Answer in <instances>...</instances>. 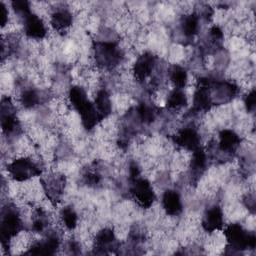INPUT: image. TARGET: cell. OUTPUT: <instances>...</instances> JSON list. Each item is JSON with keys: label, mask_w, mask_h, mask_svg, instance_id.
<instances>
[{"label": "cell", "mask_w": 256, "mask_h": 256, "mask_svg": "<svg viewBox=\"0 0 256 256\" xmlns=\"http://www.w3.org/2000/svg\"><path fill=\"white\" fill-rule=\"evenodd\" d=\"M224 235L228 245L233 250H245L254 248L256 245V237L253 233H248L238 224H230L224 230Z\"/></svg>", "instance_id": "6da1fadb"}, {"label": "cell", "mask_w": 256, "mask_h": 256, "mask_svg": "<svg viewBox=\"0 0 256 256\" xmlns=\"http://www.w3.org/2000/svg\"><path fill=\"white\" fill-rule=\"evenodd\" d=\"M96 62L104 68H113L121 60V52L116 44L98 42L95 46Z\"/></svg>", "instance_id": "7a4b0ae2"}, {"label": "cell", "mask_w": 256, "mask_h": 256, "mask_svg": "<svg viewBox=\"0 0 256 256\" xmlns=\"http://www.w3.org/2000/svg\"><path fill=\"white\" fill-rule=\"evenodd\" d=\"M131 180L130 193L132 197L142 208H149L155 200V193L150 183L139 176L132 178Z\"/></svg>", "instance_id": "3957f363"}, {"label": "cell", "mask_w": 256, "mask_h": 256, "mask_svg": "<svg viewBox=\"0 0 256 256\" xmlns=\"http://www.w3.org/2000/svg\"><path fill=\"white\" fill-rule=\"evenodd\" d=\"M10 176L16 181H25L31 177L41 174L39 167L28 158H20L14 160L7 167Z\"/></svg>", "instance_id": "277c9868"}, {"label": "cell", "mask_w": 256, "mask_h": 256, "mask_svg": "<svg viewBox=\"0 0 256 256\" xmlns=\"http://www.w3.org/2000/svg\"><path fill=\"white\" fill-rule=\"evenodd\" d=\"M22 229V222L17 211L13 208L6 209L1 218L0 232L2 244H5V241H8L11 237L15 236Z\"/></svg>", "instance_id": "5b68a950"}, {"label": "cell", "mask_w": 256, "mask_h": 256, "mask_svg": "<svg viewBox=\"0 0 256 256\" xmlns=\"http://www.w3.org/2000/svg\"><path fill=\"white\" fill-rule=\"evenodd\" d=\"M211 81L207 78H201L198 81L193 98V110L196 112L208 110L213 104L211 96Z\"/></svg>", "instance_id": "8992f818"}, {"label": "cell", "mask_w": 256, "mask_h": 256, "mask_svg": "<svg viewBox=\"0 0 256 256\" xmlns=\"http://www.w3.org/2000/svg\"><path fill=\"white\" fill-rule=\"evenodd\" d=\"M174 142L178 146L190 151H195L200 148L199 135L197 131L193 128H184L179 131L174 136Z\"/></svg>", "instance_id": "52a82bcc"}, {"label": "cell", "mask_w": 256, "mask_h": 256, "mask_svg": "<svg viewBox=\"0 0 256 256\" xmlns=\"http://www.w3.org/2000/svg\"><path fill=\"white\" fill-rule=\"evenodd\" d=\"M155 56L151 53H144L138 57L133 67L134 76L138 81L145 80L151 74L155 66Z\"/></svg>", "instance_id": "ba28073f"}, {"label": "cell", "mask_w": 256, "mask_h": 256, "mask_svg": "<svg viewBox=\"0 0 256 256\" xmlns=\"http://www.w3.org/2000/svg\"><path fill=\"white\" fill-rule=\"evenodd\" d=\"M223 226V213L221 208L213 206L209 208L202 219V227L206 232H214Z\"/></svg>", "instance_id": "9c48e42d"}, {"label": "cell", "mask_w": 256, "mask_h": 256, "mask_svg": "<svg viewBox=\"0 0 256 256\" xmlns=\"http://www.w3.org/2000/svg\"><path fill=\"white\" fill-rule=\"evenodd\" d=\"M24 19H25L24 30L28 37L41 39L46 35L45 25L43 24L42 20L38 16L34 14H30Z\"/></svg>", "instance_id": "30bf717a"}, {"label": "cell", "mask_w": 256, "mask_h": 256, "mask_svg": "<svg viewBox=\"0 0 256 256\" xmlns=\"http://www.w3.org/2000/svg\"><path fill=\"white\" fill-rule=\"evenodd\" d=\"M17 121L12 105L8 99H3L1 104V127L4 133H11L15 130Z\"/></svg>", "instance_id": "8fae6325"}, {"label": "cell", "mask_w": 256, "mask_h": 256, "mask_svg": "<svg viewBox=\"0 0 256 256\" xmlns=\"http://www.w3.org/2000/svg\"><path fill=\"white\" fill-rule=\"evenodd\" d=\"M44 190L48 198L52 202H58L62 193L64 186V178L62 176H54L53 178L49 177L47 180H42Z\"/></svg>", "instance_id": "7c38bea8"}, {"label": "cell", "mask_w": 256, "mask_h": 256, "mask_svg": "<svg viewBox=\"0 0 256 256\" xmlns=\"http://www.w3.org/2000/svg\"><path fill=\"white\" fill-rule=\"evenodd\" d=\"M163 209L169 215H178L182 211V203L179 194L173 190H167L162 197Z\"/></svg>", "instance_id": "4fadbf2b"}, {"label": "cell", "mask_w": 256, "mask_h": 256, "mask_svg": "<svg viewBox=\"0 0 256 256\" xmlns=\"http://www.w3.org/2000/svg\"><path fill=\"white\" fill-rule=\"evenodd\" d=\"M240 144L239 136L232 130H222L219 134V147L224 152H233Z\"/></svg>", "instance_id": "5bb4252c"}, {"label": "cell", "mask_w": 256, "mask_h": 256, "mask_svg": "<svg viewBox=\"0 0 256 256\" xmlns=\"http://www.w3.org/2000/svg\"><path fill=\"white\" fill-rule=\"evenodd\" d=\"M69 100L72 104L73 108L78 111L79 113L83 111L90 103V101L87 99L86 93L81 87L74 86L69 91Z\"/></svg>", "instance_id": "9a60e30c"}, {"label": "cell", "mask_w": 256, "mask_h": 256, "mask_svg": "<svg viewBox=\"0 0 256 256\" xmlns=\"http://www.w3.org/2000/svg\"><path fill=\"white\" fill-rule=\"evenodd\" d=\"M59 246V241L56 236H49L45 241L34 244L29 253L30 254H53Z\"/></svg>", "instance_id": "2e32d148"}, {"label": "cell", "mask_w": 256, "mask_h": 256, "mask_svg": "<svg viewBox=\"0 0 256 256\" xmlns=\"http://www.w3.org/2000/svg\"><path fill=\"white\" fill-rule=\"evenodd\" d=\"M94 106L102 120L104 118H106L111 113L112 105H111L110 97H109V94L105 90H100L97 93V96H96L95 102H94Z\"/></svg>", "instance_id": "e0dca14e"}, {"label": "cell", "mask_w": 256, "mask_h": 256, "mask_svg": "<svg viewBox=\"0 0 256 256\" xmlns=\"http://www.w3.org/2000/svg\"><path fill=\"white\" fill-rule=\"evenodd\" d=\"M115 240L116 239L112 230L103 229L97 234L95 238V247L105 252L106 250L112 249L114 247Z\"/></svg>", "instance_id": "ac0fdd59"}, {"label": "cell", "mask_w": 256, "mask_h": 256, "mask_svg": "<svg viewBox=\"0 0 256 256\" xmlns=\"http://www.w3.org/2000/svg\"><path fill=\"white\" fill-rule=\"evenodd\" d=\"M72 24V15L67 10H58L51 16V25L56 30H64Z\"/></svg>", "instance_id": "d6986e66"}, {"label": "cell", "mask_w": 256, "mask_h": 256, "mask_svg": "<svg viewBox=\"0 0 256 256\" xmlns=\"http://www.w3.org/2000/svg\"><path fill=\"white\" fill-rule=\"evenodd\" d=\"M169 77L171 82L174 84L176 89H181L185 86L187 82V72L186 70L178 65H174L169 72Z\"/></svg>", "instance_id": "ffe728a7"}, {"label": "cell", "mask_w": 256, "mask_h": 256, "mask_svg": "<svg viewBox=\"0 0 256 256\" xmlns=\"http://www.w3.org/2000/svg\"><path fill=\"white\" fill-rule=\"evenodd\" d=\"M181 30L184 35L191 37L196 34L198 30V17L195 14H190L182 18Z\"/></svg>", "instance_id": "44dd1931"}, {"label": "cell", "mask_w": 256, "mask_h": 256, "mask_svg": "<svg viewBox=\"0 0 256 256\" xmlns=\"http://www.w3.org/2000/svg\"><path fill=\"white\" fill-rule=\"evenodd\" d=\"M187 99L185 94L181 91V89L173 90L168 98H167V107L170 109H178L184 105H186Z\"/></svg>", "instance_id": "7402d4cb"}, {"label": "cell", "mask_w": 256, "mask_h": 256, "mask_svg": "<svg viewBox=\"0 0 256 256\" xmlns=\"http://www.w3.org/2000/svg\"><path fill=\"white\" fill-rule=\"evenodd\" d=\"M205 166H206L205 152L201 148H198L197 150L193 151V156L191 160V170L196 174H200L204 170Z\"/></svg>", "instance_id": "603a6c76"}, {"label": "cell", "mask_w": 256, "mask_h": 256, "mask_svg": "<svg viewBox=\"0 0 256 256\" xmlns=\"http://www.w3.org/2000/svg\"><path fill=\"white\" fill-rule=\"evenodd\" d=\"M62 221L66 228L68 229H74L77 225V215L75 211L72 208L66 207L61 212Z\"/></svg>", "instance_id": "cb8c5ba5"}, {"label": "cell", "mask_w": 256, "mask_h": 256, "mask_svg": "<svg viewBox=\"0 0 256 256\" xmlns=\"http://www.w3.org/2000/svg\"><path fill=\"white\" fill-rule=\"evenodd\" d=\"M38 101H39L38 94L36 93V91L31 89L24 91L21 96V103L26 108L34 107L35 105H37Z\"/></svg>", "instance_id": "d4e9b609"}, {"label": "cell", "mask_w": 256, "mask_h": 256, "mask_svg": "<svg viewBox=\"0 0 256 256\" xmlns=\"http://www.w3.org/2000/svg\"><path fill=\"white\" fill-rule=\"evenodd\" d=\"M138 115H139L140 119L143 122L149 123V122H151L154 119L155 111L151 107H149V106H147L145 104H141L138 107Z\"/></svg>", "instance_id": "484cf974"}, {"label": "cell", "mask_w": 256, "mask_h": 256, "mask_svg": "<svg viewBox=\"0 0 256 256\" xmlns=\"http://www.w3.org/2000/svg\"><path fill=\"white\" fill-rule=\"evenodd\" d=\"M12 7H13V9H14L17 13H19L20 15H22L24 18L31 14V12H30V7H29V3H28L27 1H24V0H15V1L12 2Z\"/></svg>", "instance_id": "4316f807"}, {"label": "cell", "mask_w": 256, "mask_h": 256, "mask_svg": "<svg viewBox=\"0 0 256 256\" xmlns=\"http://www.w3.org/2000/svg\"><path fill=\"white\" fill-rule=\"evenodd\" d=\"M46 217L45 214L40 210L37 211L34 218H33V230L36 232H41L42 230H44L45 226H46Z\"/></svg>", "instance_id": "83f0119b"}, {"label": "cell", "mask_w": 256, "mask_h": 256, "mask_svg": "<svg viewBox=\"0 0 256 256\" xmlns=\"http://www.w3.org/2000/svg\"><path fill=\"white\" fill-rule=\"evenodd\" d=\"M255 102H256V94L255 91L252 90L245 98V104L249 111H253L255 108Z\"/></svg>", "instance_id": "f1b7e54d"}, {"label": "cell", "mask_w": 256, "mask_h": 256, "mask_svg": "<svg viewBox=\"0 0 256 256\" xmlns=\"http://www.w3.org/2000/svg\"><path fill=\"white\" fill-rule=\"evenodd\" d=\"M8 12H7V9H6V6L0 2V23H1V26H4L7 22V19H8Z\"/></svg>", "instance_id": "f546056e"}, {"label": "cell", "mask_w": 256, "mask_h": 256, "mask_svg": "<svg viewBox=\"0 0 256 256\" xmlns=\"http://www.w3.org/2000/svg\"><path fill=\"white\" fill-rule=\"evenodd\" d=\"M210 34H211V36H212V38L214 40H220L223 37V33H222L221 29L219 27H217V26H214V27L211 28Z\"/></svg>", "instance_id": "4dcf8cb0"}]
</instances>
